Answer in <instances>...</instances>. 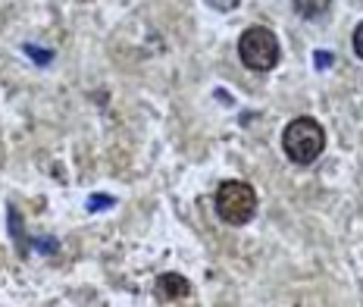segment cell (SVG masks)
I'll return each mask as SVG.
<instances>
[{
    "instance_id": "1",
    "label": "cell",
    "mask_w": 363,
    "mask_h": 307,
    "mask_svg": "<svg viewBox=\"0 0 363 307\" xmlns=\"http://www.w3.org/2000/svg\"><path fill=\"white\" fill-rule=\"evenodd\" d=\"M282 151L294 167H310L326 151V129L313 116H298L282 129Z\"/></svg>"
},
{
    "instance_id": "2",
    "label": "cell",
    "mask_w": 363,
    "mask_h": 307,
    "mask_svg": "<svg viewBox=\"0 0 363 307\" xmlns=\"http://www.w3.org/2000/svg\"><path fill=\"white\" fill-rule=\"evenodd\" d=\"M213 207L225 226H247L257 216L254 185L241 182V179H225V182H219V189L213 194Z\"/></svg>"
},
{
    "instance_id": "3",
    "label": "cell",
    "mask_w": 363,
    "mask_h": 307,
    "mask_svg": "<svg viewBox=\"0 0 363 307\" xmlns=\"http://www.w3.org/2000/svg\"><path fill=\"white\" fill-rule=\"evenodd\" d=\"M238 57L251 72H272L282 60V48H279L276 32L267 26H251L241 32L238 38Z\"/></svg>"
},
{
    "instance_id": "4",
    "label": "cell",
    "mask_w": 363,
    "mask_h": 307,
    "mask_svg": "<svg viewBox=\"0 0 363 307\" xmlns=\"http://www.w3.org/2000/svg\"><path fill=\"white\" fill-rule=\"evenodd\" d=\"M154 295L160 304H179L191 295V282L182 273H163V276H157V282H154Z\"/></svg>"
},
{
    "instance_id": "5",
    "label": "cell",
    "mask_w": 363,
    "mask_h": 307,
    "mask_svg": "<svg viewBox=\"0 0 363 307\" xmlns=\"http://www.w3.org/2000/svg\"><path fill=\"white\" fill-rule=\"evenodd\" d=\"M291 6L301 19H323L332 10V0H291Z\"/></svg>"
},
{
    "instance_id": "6",
    "label": "cell",
    "mask_w": 363,
    "mask_h": 307,
    "mask_svg": "<svg viewBox=\"0 0 363 307\" xmlns=\"http://www.w3.org/2000/svg\"><path fill=\"white\" fill-rule=\"evenodd\" d=\"M238 4H241V0H207V6H213V10H219V13L238 10Z\"/></svg>"
},
{
    "instance_id": "7",
    "label": "cell",
    "mask_w": 363,
    "mask_h": 307,
    "mask_svg": "<svg viewBox=\"0 0 363 307\" xmlns=\"http://www.w3.org/2000/svg\"><path fill=\"white\" fill-rule=\"evenodd\" d=\"M351 48H354V54L363 60V22H357V28H354V35H351Z\"/></svg>"
}]
</instances>
